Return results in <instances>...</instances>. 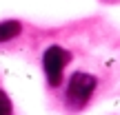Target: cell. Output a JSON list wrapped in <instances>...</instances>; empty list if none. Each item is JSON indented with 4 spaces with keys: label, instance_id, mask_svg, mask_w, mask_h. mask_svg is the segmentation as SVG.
I'll return each instance as SVG.
<instances>
[{
    "label": "cell",
    "instance_id": "obj_1",
    "mask_svg": "<svg viewBox=\"0 0 120 115\" xmlns=\"http://www.w3.org/2000/svg\"><path fill=\"white\" fill-rule=\"evenodd\" d=\"M96 89V77L94 75H87V73H73L71 82H69V91H67V98L69 104L73 108H80L89 102L91 93Z\"/></svg>",
    "mask_w": 120,
    "mask_h": 115
},
{
    "label": "cell",
    "instance_id": "obj_2",
    "mask_svg": "<svg viewBox=\"0 0 120 115\" xmlns=\"http://www.w3.org/2000/svg\"><path fill=\"white\" fill-rule=\"evenodd\" d=\"M69 62V53L60 47H49L45 51L42 64H45V73H47V80L51 86H58L62 82V71Z\"/></svg>",
    "mask_w": 120,
    "mask_h": 115
},
{
    "label": "cell",
    "instance_id": "obj_3",
    "mask_svg": "<svg viewBox=\"0 0 120 115\" xmlns=\"http://www.w3.org/2000/svg\"><path fill=\"white\" fill-rule=\"evenodd\" d=\"M20 33V22L16 20H9V22H0V42L4 40H11Z\"/></svg>",
    "mask_w": 120,
    "mask_h": 115
},
{
    "label": "cell",
    "instance_id": "obj_4",
    "mask_svg": "<svg viewBox=\"0 0 120 115\" xmlns=\"http://www.w3.org/2000/svg\"><path fill=\"white\" fill-rule=\"evenodd\" d=\"M0 115H11V102L2 91H0Z\"/></svg>",
    "mask_w": 120,
    "mask_h": 115
}]
</instances>
